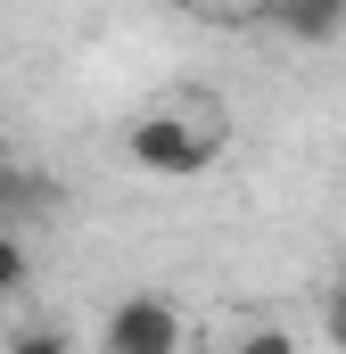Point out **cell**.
<instances>
[{"mask_svg":"<svg viewBox=\"0 0 346 354\" xmlns=\"http://www.w3.org/2000/svg\"><path fill=\"white\" fill-rule=\"evenodd\" d=\"M206 157H215V132L190 124V115H173V107H157V115L132 124V165H149V174H165V181L206 174Z\"/></svg>","mask_w":346,"mask_h":354,"instance_id":"6da1fadb","label":"cell"},{"mask_svg":"<svg viewBox=\"0 0 346 354\" xmlns=\"http://www.w3.org/2000/svg\"><path fill=\"white\" fill-rule=\"evenodd\" d=\"M107 354H181V313L165 297H124L107 313Z\"/></svg>","mask_w":346,"mask_h":354,"instance_id":"7a4b0ae2","label":"cell"},{"mask_svg":"<svg viewBox=\"0 0 346 354\" xmlns=\"http://www.w3.org/2000/svg\"><path fill=\"white\" fill-rule=\"evenodd\" d=\"M272 25H280V33H297V41H330V33L346 25V8H338V0H280V8H272Z\"/></svg>","mask_w":346,"mask_h":354,"instance_id":"3957f363","label":"cell"},{"mask_svg":"<svg viewBox=\"0 0 346 354\" xmlns=\"http://www.w3.org/2000/svg\"><path fill=\"white\" fill-rule=\"evenodd\" d=\"M338 305H346V288H338Z\"/></svg>","mask_w":346,"mask_h":354,"instance_id":"52a82bcc","label":"cell"},{"mask_svg":"<svg viewBox=\"0 0 346 354\" xmlns=\"http://www.w3.org/2000/svg\"><path fill=\"white\" fill-rule=\"evenodd\" d=\"M8 354H66V330H42V322H33V330L8 338Z\"/></svg>","mask_w":346,"mask_h":354,"instance_id":"5b68a950","label":"cell"},{"mask_svg":"<svg viewBox=\"0 0 346 354\" xmlns=\"http://www.w3.org/2000/svg\"><path fill=\"white\" fill-rule=\"evenodd\" d=\"M239 354H297V338H289V330H248Z\"/></svg>","mask_w":346,"mask_h":354,"instance_id":"8992f818","label":"cell"},{"mask_svg":"<svg viewBox=\"0 0 346 354\" xmlns=\"http://www.w3.org/2000/svg\"><path fill=\"white\" fill-rule=\"evenodd\" d=\"M17 288H25V239L0 231V297H17Z\"/></svg>","mask_w":346,"mask_h":354,"instance_id":"277c9868","label":"cell"}]
</instances>
